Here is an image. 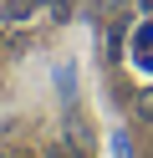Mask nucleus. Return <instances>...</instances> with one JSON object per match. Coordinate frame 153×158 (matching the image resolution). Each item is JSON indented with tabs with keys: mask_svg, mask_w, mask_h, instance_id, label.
I'll return each instance as SVG.
<instances>
[{
	"mask_svg": "<svg viewBox=\"0 0 153 158\" xmlns=\"http://www.w3.org/2000/svg\"><path fill=\"white\" fill-rule=\"evenodd\" d=\"M133 61H138V72H153V21L133 31Z\"/></svg>",
	"mask_w": 153,
	"mask_h": 158,
	"instance_id": "f257e3e1",
	"label": "nucleus"
},
{
	"mask_svg": "<svg viewBox=\"0 0 153 158\" xmlns=\"http://www.w3.org/2000/svg\"><path fill=\"white\" fill-rule=\"evenodd\" d=\"M112 158H133V138L128 133H112Z\"/></svg>",
	"mask_w": 153,
	"mask_h": 158,
	"instance_id": "f03ea898",
	"label": "nucleus"
},
{
	"mask_svg": "<svg viewBox=\"0 0 153 158\" xmlns=\"http://www.w3.org/2000/svg\"><path fill=\"white\" fill-rule=\"evenodd\" d=\"M138 117H153V87H143V92H138Z\"/></svg>",
	"mask_w": 153,
	"mask_h": 158,
	"instance_id": "7ed1b4c3",
	"label": "nucleus"
},
{
	"mask_svg": "<svg viewBox=\"0 0 153 158\" xmlns=\"http://www.w3.org/2000/svg\"><path fill=\"white\" fill-rule=\"evenodd\" d=\"M0 158H26V153H15V148H0Z\"/></svg>",
	"mask_w": 153,
	"mask_h": 158,
	"instance_id": "20e7f679",
	"label": "nucleus"
},
{
	"mask_svg": "<svg viewBox=\"0 0 153 158\" xmlns=\"http://www.w3.org/2000/svg\"><path fill=\"white\" fill-rule=\"evenodd\" d=\"M143 10H148V15H153V0H143Z\"/></svg>",
	"mask_w": 153,
	"mask_h": 158,
	"instance_id": "39448f33",
	"label": "nucleus"
}]
</instances>
